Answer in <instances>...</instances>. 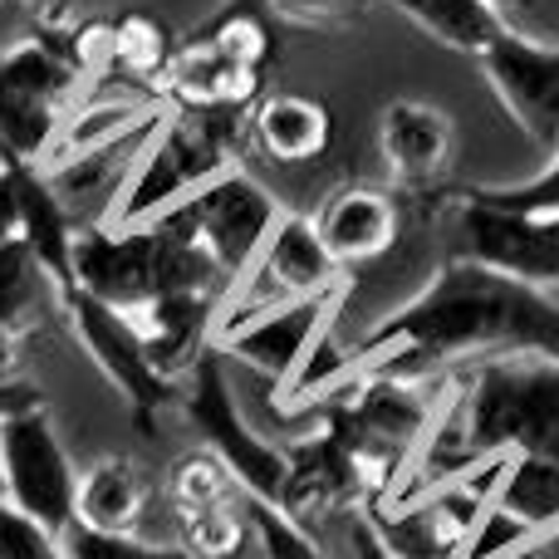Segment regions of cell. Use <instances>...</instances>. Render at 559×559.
I'll use <instances>...</instances> for the list:
<instances>
[{
    "label": "cell",
    "mask_w": 559,
    "mask_h": 559,
    "mask_svg": "<svg viewBox=\"0 0 559 559\" xmlns=\"http://www.w3.org/2000/svg\"><path fill=\"white\" fill-rule=\"evenodd\" d=\"M506 462V456H501ZM501 462H486L462 472L456 481H442L432 491L413 496L397 506H378L368 531L378 535L388 559H462L491 506Z\"/></svg>",
    "instance_id": "52a82bcc"
},
{
    "label": "cell",
    "mask_w": 559,
    "mask_h": 559,
    "mask_svg": "<svg viewBox=\"0 0 559 559\" xmlns=\"http://www.w3.org/2000/svg\"><path fill=\"white\" fill-rule=\"evenodd\" d=\"M45 295H55V285L29 255V246L25 241L0 246V329L25 338L45 314Z\"/></svg>",
    "instance_id": "603a6c76"
},
{
    "label": "cell",
    "mask_w": 559,
    "mask_h": 559,
    "mask_svg": "<svg viewBox=\"0 0 559 559\" xmlns=\"http://www.w3.org/2000/svg\"><path fill=\"white\" fill-rule=\"evenodd\" d=\"M496 5H501V10H506V5H515V10H525V5H535V0H496Z\"/></svg>",
    "instance_id": "4dcf8cb0"
},
{
    "label": "cell",
    "mask_w": 559,
    "mask_h": 559,
    "mask_svg": "<svg viewBox=\"0 0 559 559\" xmlns=\"http://www.w3.org/2000/svg\"><path fill=\"white\" fill-rule=\"evenodd\" d=\"M0 476H5V501L15 511H25L55 535L74 531L79 472L45 407H29L0 423Z\"/></svg>",
    "instance_id": "7c38bea8"
},
{
    "label": "cell",
    "mask_w": 559,
    "mask_h": 559,
    "mask_svg": "<svg viewBox=\"0 0 559 559\" xmlns=\"http://www.w3.org/2000/svg\"><path fill=\"white\" fill-rule=\"evenodd\" d=\"M0 167L15 182V202H20V241L29 246V255L39 261V271L49 275L55 295L74 289V241L79 226L69 216V202L55 182H49L45 167L15 163V157H0Z\"/></svg>",
    "instance_id": "ac0fdd59"
},
{
    "label": "cell",
    "mask_w": 559,
    "mask_h": 559,
    "mask_svg": "<svg viewBox=\"0 0 559 559\" xmlns=\"http://www.w3.org/2000/svg\"><path fill=\"white\" fill-rule=\"evenodd\" d=\"M555 354H559V348H555Z\"/></svg>",
    "instance_id": "1f68e13d"
},
{
    "label": "cell",
    "mask_w": 559,
    "mask_h": 559,
    "mask_svg": "<svg viewBox=\"0 0 559 559\" xmlns=\"http://www.w3.org/2000/svg\"><path fill=\"white\" fill-rule=\"evenodd\" d=\"M280 216L285 212L275 206V197L261 182H251L241 167H231L216 182H206L202 192H192L182 206H173L163 222L177 236H187L197 251L212 255L216 271L236 285L246 265L255 261V251L265 246V236L275 231Z\"/></svg>",
    "instance_id": "9c48e42d"
},
{
    "label": "cell",
    "mask_w": 559,
    "mask_h": 559,
    "mask_svg": "<svg viewBox=\"0 0 559 559\" xmlns=\"http://www.w3.org/2000/svg\"><path fill=\"white\" fill-rule=\"evenodd\" d=\"M515 348H559V299L452 255L407 305L358 334L329 368L295 388V403L324 397L368 373L442 378L462 358H496Z\"/></svg>",
    "instance_id": "6da1fadb"
},
{
    "label": "cell",
    "mask_w": 559,
    "mask_h": 559,
    "mask_svg": "<svg viewBox=\"0 0 559 559\" xmlns=\"http://www.w3.org/2000/svg\"><path fill=\"white\" fill-rule=\"evenodd\" d=\"M20 241V202H15V182L0 167V246Z\"/></svg>",
    "instance_id": "f1b7e54d"
},
{
    "label": "cell",
    "mask_w": 559,
    "mask_h": 559,
    "mask_svg": "<svg viewBox=\"0 0 559 559\" xmlns=\"http://www.w3.org/2000/svg\"><path fill=\"white\" fill-rule=\"evenodd\" d=\"M147 511V476L128 456H98L79 476L74 525L94 535H138V521Z\"/></svg>",
    "instance_id": "d6986e66"
},
{
    "label": "cell",
    "mask_w": 559,
    "mask_h": 559,
    "mask_svg": "<svg viewBox=\"0 0 559 559\" xmlns=\"http://www.w3.org/2000/svg\"><path fill=\"white\" fill-rule=\"evenodd\" d=\"M491 506L501 515H511L515 525H525L531 535L559 531V462L531 456V452L506 456L501 476H496Z\"/></svg>",
    "instance_id": "7402d4cb"
},
{
    "label": "cell",
    "mask_w": 559,
    "mask_h": 559,
    "mask_svg": "<svg viewBox=\"0 0 559 559\" xmlns=\"http://www.w3.org/2000/svg\"><path fill=\"white\" fill-rule=\"evenodd\" d=\"M334 114L309 94H271L251 108V143L275 163H314L329 153Z\"/></svg>",
    "instance_id": "ffe728a7"
},
{
    "label": "cell",
    "mask_w": 559,
    "mask_h": 559,
    "mask_svg": "<svg viewBox=\"0 0 559 559\" xmlns=\"http://www.w3.org/2000/svg\"><path fill=\"white\" fill-rule=\"evenodd\" d=\"M25 5L35 10L39 20H55V15H59V5H64V0H25Z\"/></svg>",
    "instance_id": "f546056e"
},
{
    "label": "cell",
    "mask_w": 559,
    "mask_h": 559,
    "mask_svg": "<svg viewBox=\"0 0 559 559\" xmlns=\"http://www.w3.org/2000/svg\"><path fill=\"white\" fill-rule=\"evenodd\" d=\"M324 289H338V265L319 246L314 222L285 212L275 222V231L265 236V246L255 251V261L246 265V275L226 289L222 309H216V338L271 314V309L295 305V299L324 295Z\"/></svg>",
    "instance_id": "ba28073f"
},
{
    "label": "cell",
    "mask_w": 559,
    "mask_h": 559,
    "mask_svg": "<svg viewBox=\"0 0 559 559\" xmlns=\"http://www.w3.org/2000/svg\"><path fill=\"white\" fill-rule=\"evenodd\" d=\"M177 403H182L187 423L202 432L206 452L231 472V481L241 486L246 496H255V501L280 506L285 481H289V447H275L271 437H261L251 423H246L241 403H236L231 383H226V368H222V354H216V348L187 373Z\"/></svg>",
    "instance_id": "8992f818"
},
{
    "label": "cell",
    "mask_w": 559,
    "mask_h": 559,
    "mask_svg": "<svg viewBox=\"0 0 559 559\" xmlns=\"http://www.w3.org/2000/svg\"><path fill=\"white\" fill-rule=\"evenodd\" d=\"M531 452L559 462V354L555 348H515L481 358L462 383H452L437 427L427 432L413 472L403 476L397 501L456 481L462 472L501 456Z\"/></svg>",
    "instance_id": "7a4b0ae2"
},
{
    "label": "cell",
    "mask_w": 559,
    "mask_h": 559,
    "mask_svg": "<svg viewBox=\"0 0 559 559\" xmlns=\"http://www.w3.org/2000/svg\"><path fill=\"white\" fill-rule=\"evenodd\" d=\"M173 511L182 525V550L192 559H236L251 540L246 491L212 452L187 456L173 472Z\"/></svg>",
    "instance_id": "9a60e30c"
},
{
    "label": "cell",
    "mask_w": 559,
    "mask_h": 559,
    "mask_svg": "<svg viewBox=\"0 0 559 559\" xmlns=\"http://www.w3.org/2000/svg\"><path fill=\"white\" fill-rule=\"evenodd\" d=\"M314 222L319 246L329 251V261L344 271V265H368L383 261L388 251L397 246V202L383 192V187H338L319 202V212L309 216Z\"/></svg>",
    "instance_id": "e0dca14e"
},
{
    "label": "cell",
    "mask_w": 559,
    "mask_h": 559,
    "mask_svg": "<svg viewBox=\"0 0 559 559\" xmlns=\"http://www.w3.org/2000/svg\"><path fill=\"white\" fill-rule=\"evenodd\" d=\"M407 25H417L432 45L452 49V55L481 59L496 39L511 29L506 10L496 0H388Z\"/></svg>",
    "instance_id": "44dd1931"
},
{
    "label": "cell",
    "mask_w": 559,
    "mask_h": 559,
    "mask_svg": "<svg viewBox=\"0 0 559 559\" xmlns=\"http://www.w3.org/2000/svg\"><path fill=\"white\" fill-rule=\"evenodd\" d=\"M251 138V114H187L173 108L147 133V153L128 167L104 226H153L192 192L236 167V147Z\"/></svg>",
    "instance_id": "277c9868"
},
{
    "label": "cell",
    "mask_w": 559,
    "mask_h": 559,
    "mask_svg": "<svg viewBox=\"0 0 559 559\" xmlns=\"http://www.w3.org/2000/svg\"><path fill=\"white\" fill-rule=\"evenodd\" d=\"M55 299H59V309H64L74 338L84 344V354L94 358V368L108 378V388L128 403V413L138 417V427L153 432V417L163 413L167 403H177L182 388L167 383V378L157 373L153 354H147V338H143V329L133 324V314L84 295L79 285L64 289V295H55Z\"/></svg>",
    "instance_id": "30bf717a"
},
{
    "label": "cell",
    "mask_w": 559,
    "mask_h": 559,
    "mask_svg": "<svg viewBox=\"0 0 559 559\" xmlns=\"http://www.w3.org/2000/svg\"><path fill=\"white\" fill-rule=\"evenodd\" d=\"M486 88L496 94L501 114L515 123V133L531 138L535 147L555 153L559 147V45L531 39L521 29H506L481 59Z\"/></svg>",
    "instance_id": "4fadbf2b"
},
{
    "label": "cell",
    "mask_w": 559,
    "mask_h": 559,
    "mask_svg": "<svg viewBox=\"0 0 559 559\" xmlns=\"http://www.w3.org/2000/svg\"><path fill=\"white\" fill-rule=\"evenodd\" d=\"M462 197L501 206V212H521V216H559V147L550 153L545 173L511 182V187H462Z\"/></svg>",
    "instance_id": "d4e9b609"
},
{
    "label": "cell",
    "mask_w": 559,
    "mask_h": 559,
    "mask_svg": "<svg viewBox=\"0 0 559 559\" xmlns=\"http://www.w3.org/2000/svg\"><path fill=\"white\" fill-rule=\"evenodd\" d=\"M271 55V25L261 20V10L236 0L202 29L177 39V55L157 88L167 104L187 114H251L261 104Z\"/></svg>",
    "instance_id": "5b68a950"
},
{
    "label": "cell",
    "mask_w": 559,
    "mask_h": 559,
    "mask_svg": "<svg viewBox=\"0 0 559 559\" xmlns=\"http://www.w3.org/2000/svg\"><path fill=\"white\" fill-rule=\"evenodd\" d=\"M0 559H69V555H64V535L45 531L25 511L0 501Z\"/></svg>",
    "instance_id": "4316f807"
},
{
    "label": "cell",
    "mask_w": 559,
    "mask_h": 559,
    "mask_svg": "<svg viewBox=\"0 0 559 559\" xmlns=\"http://www.w3.org/2000/svg\"><path fill=\"white\" fill-rule=\"evenodd\" d=\"M378 153L403 192H447V173L456 157V123L427 98H393L378 114Z\"/></svg>",
    "instance_id": "2e32d148"
},
{
    "label": "cell",
    "mask_w": 559,
    "mask_h": 559,
    "mask_svg": "<svg viewBox=\"0 0 559 559\" xmlns=\"http://www.w3.org/2000/svg\"><path fill=\"white\" fill-rule=\"evenodd\" d=\"M69 559H192L182 545H157L138 540V535H94V531H69L64 535Z\"/></svg>",
    "instance_id": "484cf974"
},
{
    "label": "cell",
    "mask_w": 559,
    "mask_h": 559,
    "mask_svg": "<svg viewBox=\"0 0 559 559\" xmlns=\"http://www.w3.org/2000/svg\"><path fill=\"white\" fill-rule=\"evenodd\" d=\"M74 285L104 305L133 309L153 305L163 295H192L222 305L231 280L216 271L206 251H197L187 236L167 222L153 226H79L74 241Z\"/></svg>",
    "instance_id": "3957f363"
},
{
    "label": "cell",
    "mask_w": 559,
    "mask_h": 559,
    "mask_svg": "<svg viewBox=\"0 0 559 559\" xmlns=\"http://www.w3.org/2000/svg\"><path fill=\"white\" fill-rule=\"evenodd\" d=\"M368 0H265L275 20L285 25H305V29H329V25H348L364 15Z\"/></svg>",
    "instance_id": "83f0119b"
},
{
    "label": "cell",
    "mask_w": 559,
    "mask_h": 559,
    "mask_svg": "<svg viewBox=\"0 0 559 559\" xmlns=\"http://www.w3.org/2000/svg\"><path fill=\"white\" fill-rule=\"evenodd\" d=\"M246 521H251V540L261 545V559H324V550L314 545V535H309L289 511H280L275 501L246 496Z\"/></svg>",
    "instance_id": "cb8c5ba5"
},
{
    "label": "cell",
    "mask_w": 559,
    "mask_h": 559,
    "mask_svg": "<svg viewBox=\"0 0 559 559\" xmlns=\"http://www.w3.org/2000/svg\"><path fill=\"white\" fill-rule=\"evenodd\" d=\"M437 202L456 216V255L486 271L559 295V216H521L447 187Z\"/></svg>",
    "instance_id": "8fae6325"
},
{
    "label": "cell",
    "mask_w": 559,
    "mask_h": 559,
    "mask_svg": "<svg viewBox=\"0 0 559 559\" xmlns=\"http://www.w3.org/2000/svg\"><path fill=\"white\" fill-rule=\"evenodd\" d=\"M338 289H324V295H309L285 309H271V314L222 334L212 348L222 358H236V364L275 378L280 388H295L299 378H305V368L314 364V354L324 348L329 319H334V309H338Z\"/></svg>",
    "instance_id": "5bb4252c"
}]
</instances>
